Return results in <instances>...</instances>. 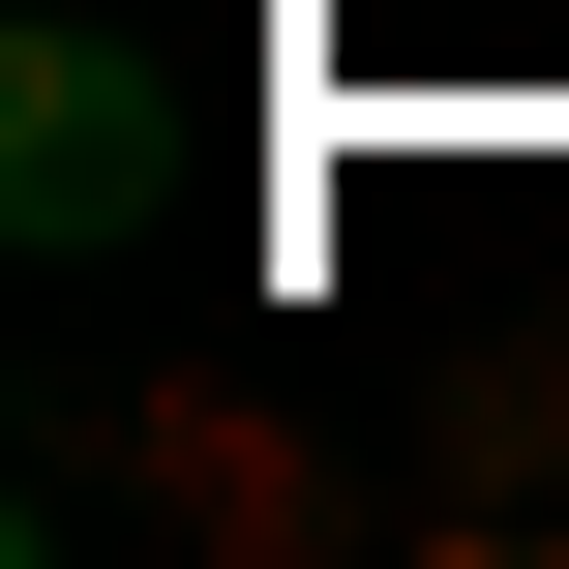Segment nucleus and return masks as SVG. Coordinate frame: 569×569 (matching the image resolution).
Listing matches in <instances>:
<instances>
[{
    "mask_svg": "<svg viewBox=\"0 0 569 569\" xmlns=\"http://www.w3.org/2000/svg\"><path fill=\"white\" fill-rule=\"evenodd\" d=\"M150 180H180V60L30 30L0 60V240H150Z\"/></svg>",
    "mask_w": 569,
    "mask_h": 569,
    "instance_id": "1",
    "label": "nucleus"
}]
</instances>
